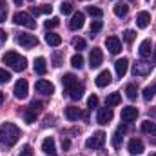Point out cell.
Segmentation results:
<instances>
[{
  "mask_svg": "<svg viewBox=\"0 0 156 156\" xmlns=\"http://www.w3.org/2000/svg\"><path fill=\"white\" fill-rule=\"evenodd\" d=\"M122 102V96H120V93H111L109 96H107V100H105V105L107 107H115Z\"/></svg>",
  "mask_w": 156,
  "mask_h": 156,
  "instance_id": "d4e9b609",
  "label": "cell"
},
{
  "mask_svg": "<svg viewBox=\"0 0 156 156\" xmlns=\"http://www.w3.org/2000/svg\"><path fill=\"white\" fill-rule=\"evenodd\" d=\"M129 2H136V0H129Z\"/></svg>",
  "mask_w": 156,
  "mask_h": 156,
  "instance_id": "f5cc1de1",
  "label": "cell"
},
{
  "mask_svg": "<svg viewBox=\"0 0 156 156\" xmlns=\"http://www.w3.org/2000/svg\"><path fill=\"white\" fill-rule=\"evenodd\" d=\"M105 47L109 49V53L118 55V53L122 51V42H120L118 37H107V38H105Z\"/></svg>",
  "mask_w": 156,
  "mask_h": 156,
  "instance_id": "30bf717a",
  "label": "cell"
},
{
  "mask_svg": "<svg viewBox=\"0 0 156 156\" xmlns=\"http://www.w3.org/2000/svg\"><path fill=\"white\" fill-rule=\"evenodd\" d=\"M2 62L4 64H7L11 69H15V71H24L26 67H27V60L24 58V56H20L18 53H15V51H9V53H5L4 56H2Z\"/></svg>",
  "mask_w": 156,
  "mask_h": 156,
  "instance_id": "7a4b0ae2",
  "label": "cell"
},
{
  "mask_svg": "<svg viewBox=\"0 0 156 156\" xmlns=\"http://www.w3.org/2000/svg\"><path fill=\"white\" fill-rule=\"evenodd\" d=\"M11 80V73L5 69H0V83H7Z\"/></svg>",
  "mask_w": 156,
  "mask_h": 156,
  "instance_id": "8d00e7d4",
  "label": "cell"
},
{
  "mask_svg": "<svg viewBox=\"0 0 156 156\" xmlns=\"http://www.w3.org/2000/svg\"><path fill=\"white\" fill-rule=\"evenodd\" d=\"M151 71H153V64L151 62H144V60L136 62L134 67H133V75L134 76H147Z\"/></svg>",
  "mask_w": 156,
  "mask_h": 156,
  "instance_id": "5b68a950",
  "label": "cell"
},
{
  "mask_svg": "<svg viewBox=\"0 0 156 156\" xmlns=\"http://www.w3.org/2000/svg\"><path fill=\"white\" fill-rule=\"evenodd\" d=\"M35 120H37V113H33V111L26 113V123H33Z\"/></svg>",
  "mask_w": 156,
  "mask_h": 156,
  "instance_id": "b9f144b4",
  "label": "cell"
},
{
  "mask_svg": "<svg viewBox=\"0 0 156 156\" xmlns=\"http://www.w3.org/2000/svg\"><path fill=\"white\" fill-rule=\"evenodd\" d=\"M31 13H33L35 16H38V15H42V7H35V5H33V7H31Z\"/></svg>",
  "mask_w": 156,
  "mask_h": 156,
  "instance_id": "7dc6e473",
  "label": "cell"
},
{
  "mask_svg": "<svg viewBox=\"0 0 156 156\" xmlns=\"http://www.w3.org/2000/svg\"><path fill=\"white\" fill-rule=\"evenodd\" d=\"M96 105H98V96H96V94H91V96L87 98V107H89V109H94Z\"/></svg>",
  "mask_w": 156,
  "mask_h": 156,
  "instance_id": "d590c367",
  "label": "cell"
},
{
  "mask_svg": "<svg viewBox=\"0 0 156 156\" xmlns=\"http://www.w3.org/2000/svg\"><path fill=\"white\" fill-rule=\"evenodd\" d=\"M40 109H42V102H31V105H29V111H33V113H38Z\"/></svg>",
  "mask_w": 156,
  "mask_h": 156,
  "instance_id": "7bdbcfd3",
  "label": "cell"
},
{
  "mask_svg": "<svg viewBox=\"0 0 156 156\" xmlns=\"http://www.w3.org/2000/svg\"><path fill=\"white\" fill-rule=\"evenodd\" d=\"M71 66H73L75 69H82V67H83V56H82V55H73Z\"/></svg>",
  "mask_w": 156,
  "mask_h": 156,
  "instance_id": "4dcf8cb0",
  "label": "cell"
},
{
  "mask_svg": "<svg viewBox=\"0 0 156 156\" xmlns=\"http://www.w3.org/2000/svg\"><path fill=\"white\" fill-rule=\"evenodd\" d=\"M20 138V129L15 123H2L0 125V145L2 147H13Z\"/></svg>",
  "mask_w": 156,
  "mask_h": 156,
  "instance_id": "6da1fadb",
  "label": "cell"
},
{
  "mask_svg": "<svg viewBox=\"0 0 156 156\" xmlns=\"http://www.w3.org/2000/svg\"><path fill=\"white\" fill-rule=\"evenodd\" d=\"M87 13H89L93 18H96V20H100L102 15H104V11H102L100 7H94V5H89V7H87Z\"/></svg>",
  "mask_w": 156,
  "mask_h": 156,
  "instance_id": "f546056e",
  "label": "cell"
},
{
  "mask_svg": "<svg viewBox=\"0 0 156 156\" xmlns=\"http://www.w3.org/2000/svg\"><path fill=\"white\" fill-rule=\"evenodd\" d=\"M120 116H122V122L129 123V122L136 120V116H138V109H136V107H133V105H129V107H123Z\"/></svg>",
  "mask_w": 156,
  "mask_h": 156,
  "instance_id": "8fae6325",
  "label": "cell"
},
{
  "mask_svg": "<svg viewBox=\"0 0 156 156\" xmlns=\"http://www.w3.org/2000/svg\"><path fill=\"white\" fill-rule=\"evenodd\" d=\"M134 38H136V33H134L133 29H125V31H123V40H125L127 44H133Z\"/></svg>",
  "mask_w": 156,
  "mask_h": 156,
  "instance_id": "d6a6232c",
  "label": "cell"
},
{
  "mask_svg": "<svg viewBox=\"0 0 156 156\" xmlns=\"http://www.w3.org/2000/svg\"><path fill=\"white\" fill-rule=\"evenodd\" d=\"M120 144H122V133H115V134H113V147H120Z\"/></svg>",
  "mask_w": 156,
  "mask_h": 156,
  "instance_id": "f35d334b",
  "label": "cell"
},
{
  "mask_svg": "<svg viewBox=\"0 0 156 156\" xmlns=\"http://www.w3.org/2000/svg\"><path fill=\"white\" fill-rule=\"evenodd\" d=\"M138 53H140V56L142 58H149L151 56V53H153V44H151V40H144L142 44H140V49H138Z\"/></svg>",
  "mask_w": 156,
  "mask_h": 156,
  "instance_id": "ac0fdd59",
  "label": "cell"
},
{
  "mask_svg": "<svg viewBox=\"0 0 156 156\" xmlns=\"http://www.w3.org/2000/svg\"><path fill=\"white\" fill-rule=\"evenodd\" d=\"M5 40H7V33H5L4 29H0V47L5 44Z\"/></svg>",
  "mask_w": 156,
  "mask_h": 156,
  "instance_id": "f6af8a7d",
  "label": "cell"
},
{
  "mask_svg": "<svg viewBox=\"0 0 156 156\" xmlns=\"http://www.w3.org/2000/svg\"><path fill=\"white\" fill-rule=\"evenodd\" d=\"M13 2H15V4H16V5H20V4H22V2H24V0H13Z\"/></svg>",
  "mask_w": 156,
  "mask_h": 156,
  "instance_id": "f907efd6",
  "label": "cell"
},
{
  "mask_svg": "<svg viewBox=\"0 0 156 156\" xmlns=\"http://www.w3.org/2000/svg\"><path fill=\"white\" fill-rule=\"evenodd\" d=\"M51 11H53L51 5H44V7H42V13H51Z\"/></svg>",
  "mask_w": 156,
  "mask_h": 156,
  "instance_id": "c3c4849f",
  "label": "cell"
},
{
  "mask_svg": "<svg viewBox=\"0 0 156 156\" xmlns=\"http://www.w3.org/2000/svg\"><path fill=\"white\" fill-rule=\"evenodd\" d=\"M115 69H116V75L120 78L125 76V73H127V69H129V60L127 58H120L115 62Z\"/></svg>",
  "mask_w": 156,
  "mask_h": 156,
  "instance_id": "e0dca14e",
  "label": "cell"
},
{
  "mask_svg": "<svg viewBox=\"0 0 156 156\" xmlns=\"http://www.w3.org/2000/svg\"><path fill=\"white\" fill-rule=\"evenodd\" d=\"M127 149H129V153H131V154H142L145 147H144V142H142V140H138V138H133V140L129 142Z\"/></svg>",
  "mask_w": 156,
  "mask_h": 156,
  "instance_id": "5bb4252c",
  "label": "cell"
},
{
  "mask_svg": "<svg viewBox=\"0 0 156 156\" xmlns=\"http://www.w3.org/2000/svg\"><path fill=\"white\" fill-rule=\"evenodd\" d=\"M100 29H102V20H94L91 24V33H98Z\"/></svg>",
  "mask_w": 156,
  "mask_h": 156,
  "instance_id": "ab89813d",
  "label": "cell"
},
{
  "mask_svg": "<svg viewBox=\"0 0 156 156\" xmlns=\"http://www.w3.org/2000/svg\"><path fill=\"white\" fill-rule=\"evenodd\" d=\"M96 120H98V123L107 125V123L113 120V109H111V107H102V109L98 111V116H96Z\"/></svg>",
  "mask_w": 156,
  "mask_h": 156,
  "instance_id": "7c38bea8",
  "label": "cell"
},
{
  "mask_svg": "<svg viewBox=\"0 0 156 156\" xmlns=\"http://www.w3.org/2000/svg\"><path fill=\"white\" fill-rule=\"evenodd\" d=\"M154 60H156V49H154Z\"/></svg>",
  "mask_w": 156,
  "mask_h": 156,
  "instance_id": "816d5d0a",
  "label": "cell"
},
{
  "mask_svg": "<svg viewBox=\"0 0 156 156\" xmlns=\"http://www.w3.org/2000/svg\"><path fill=\"white\" fill-rule=\"evenodd\" d=\"M127 13H129V5H127L125 2H120V4L115 5V15H116V16H125Z\"/></svg>",
  "mask_w": 156,
  "mask_h": 156,
  "instance_id": "83f0119b",
  "label": "cell"
},
{
  "mask_svg": "<svg viewBox=\"0 0 156 156\" xmlns=\"http://www.w3.org/2000/svg\"><path fill=\"white\" fill-rule=\"evenodd\" d=\"M45 42H47L49 45H53V47H58V45L62 44V37L56 35V33H47V35H45Z\"/></svg>",
  "mask_w": 156,
  "mask_h": 156,
  "instance_id": "7402d4cb",
  "label": "cell"
},
{
  "mask_svg": "<svg viewBox=\"0 0 156 156\" xmlns=\"http://www.w3.org/2000/svg\"><path fill=\"white\" fill-rule=\"evenodd\" d=\"M42 151L47 156H56V147H55V138L53 136H47L42 142Z\"/></svg>",
  "mask_w": 156,
  "mask_h": 156,
  "instance_id": "4fadbf2b",
  "label": "cell"
},
{
  "mask_svg": "<svg viewBox=\"0 0 156 156\" xmlns=\"http://www.w3.org/2000/svg\"><path fill=\"white\" fill-rule=\"evenodd\" d=\"M16 42H18L22 47L31 49V47H35V45L38 44V38H37L35 35H29V33H20V35H18V38H16Z\"/></svg>",
  "mask_w": 156,
  "mask_h": 156,
  "instance_id": "8992f818",
  "label": "cell"
},
{
  "mask_svg": "<svg viewBox=\"0 0 156 156\" xmlns=\"http://www.w3.org/2000/svg\"><path fill=\"white\" fill-rule=\"evenodd\" d=\"M104 144H105V133L104 131H98V133H94L93 136H89L85 140V147L87 149H93V151L104 147Z\"/></svg>",
  "mask_w": 156,
  "mask_h": 156,
  "instance_id": "277c9868",
  "label": "cell"
},
{
  "mask_svg": "<svg viewBox=\"0 0 156 156\" xmlns=\"http://www.w3.org/2000/svg\"><path fill=\"white\" fill-rule=\"evenodd\" d=\"M73 47H75L76 51L85 49V40H83V38H75V40H73Z\"/></svg>",
  "mask_w": 156,
  "mask_h": 156,
  "instance_id": "e575fe53",
  "label": "cell"
},
{
  "mask_svg": "<svg viewBox=\"0 0 156 156\" xmlns=\"http://www.w3.org/2000/svg\"><path fill=\"white\" fill-rule=\"evenodd\" d=\"M151 156H156V153H154V154H151Z\"/></svg>",
  "mask_w": 156,
  "mask_h": 156,
  "instance_id": "db71d44e",
  "label": "cell"
},
{
  "mask_svg": "<svg viewBox=\"0 0 156 156\" xmlns=\"http://www.w3.org/2000/svg\"><path fill=\"white\" fill-rule=\"evenodd\" d=\"M142 131L147 133V134H156V123L154 122H151V120L142 122Z\"/></svg>",
  "mask_w": 156,
  "mask_h": 156,
  "instance_id": "4316f807",
  "label": "cell"
},
{
  "mask_svg": "<svg viewBox=\"0 0 156 156\" xmlns=\"http://www.w3.org/2000/svg\"><path fill=\"white\" fill-rule=\"evenodd\" d=\"M67 93H69V98H71V100H80V98L83 96V85L76 83L75 87L67 89Z\"/></svg>",
  "mask_w": 156,
  "mask_h": 156,
  "instance_id": "ffe728a7",
  "label": "cell"
},
{
  "mask_svg": "<svg viewBox=\"0 0 156 156\" xmlns=\"http://www.w3.org/2000/svg\"><path fill=\"white\" fill-rule=\"evenodd\" d=\"M69 147H71V142H69L67 138L62 140V149H64V151H69Z\"/></svg>",
  "mask_w": 156,
  "mask_h": 156,
  "instance_id": "bcb514c9",
  "label": "cell"
},
{
  "mask_svg": "<svg viewBox=\"0 0 156 156\" xmlns=\"http://www.w3.org/2000/svg\"><path fill=\"white\" fill-rule=\"evenodd\" d=\"M18 156H33V147L31 145H24L22 151L18 153Z\"/></svg>",
  "mask_w": 156,
  "mask_h": 156,
  "instance_id": "74e56055",
  "label": "cell"
},
{
  "mask_svg": "<svg viewBox=\"0 0 156 156\" xmlns=\"http://www.w3.org/2000/svg\"><path fill=\"white\" fill-rule=\"evenodd\" d=\"M60 11H62L64 15H71V13H73V4H71V2H64V4L60 5Z\"/></svg>",
  "mask_w": 156,
  "mask_h": 156,
  "instance_id": "836d02e7",
  "label": "cell"
},
{
  "mask_svg": "<svg viewBox=\"0 0 156 156\" xmlns=\"http://www.w3.org/2000/svg\"><path fill=\"white\" fill-rule=\"evenodd\" d=\"M5 18H7V2L0 0V24L5 22Z\"/></svg>",
  "mask_w": 156,
  "mask_h": 156,
  "instance_id": "1f68e13d",
  "label": "cell"
},
{
  "mask_svg": "<svg viewBox=\"0 0 156 156\" xmlns=\"http://www.w3.org/2000/svg\"><path fill=\"white\" fill-rule=\"evenodd\" d=\"M94 83H96L98 87H105V85H109V83H111V73H109L107 69H105V71H102V73L96 76Z\"/></svg>",
  "mask_w": 156,
  "mask_h": 156,
  "instance_id": "d6986e66",
  "label": "cell"
},
{
  "mask_svg": "<svg viewBox=\"0 0 156 156\" xmlns=\"http://www.w3.org/2000/svg\"><path fill=\"white\" fill-rule=\"evenodd\" d=\"M13 93H15V96L18 98V100H24V98H27V82L22 78V80H18L16 83H15V89H13Z\"/></svg>",
  "mask_w": 156,
  "mask_h": 156,
  "instance_id": "9c48e42d",
  "label": "cell"
},
{
  "mask_svg": "<svg viewBox=\"0 0 156 156\" xmlns=\"http://www.w3.org/2000/svg\"><path fill=\"white\" fill-rule=\"evenodd\" d=\"M13 22H15L16 26H24V27H29V29H35V27H37V20H35L29 13H26V11L15 13V15H13Z\"/></svg>",
  "mask_w": 156,
  "mask_h": 156,
  "instance_id": "3957f363",
  "label": "cell"
},
{
  "mask_svg": "<svg viewBox=\"0 0 156 156\" xmlns=\"http://www.w3.org/2000/svg\"><path fill=\"white\" fill-rule=\"evenodd\" d=\"M78 116H80V109L78 107H75V105H69V107H66V118L67 120H78Z\"/></svg>",
  "mask_w": 156,
  "mask_h": 156,
  "instance_id": "484cf974",
  "label": "cell"
},
{
  "mask_svg": "<svg viewBox=\"0 0 156 156\" xmlns=\"http://www.w3.org/2000/svg\"><path fill=\"white\" fill-rule=\"evenodd\" d=\"M102 62H104V53H102L98 47H94V49L91 51V55H89V67H91V69H96V67L102 66Z\"/></svg>",
  "mask_w": 156,
  "mask_h": 156,
  "instance_id": "52a82bcc",
  "label": "cell"
},
{
  "mask_svg": "<svg viewBox=\"0 0 156 156\" xmlns=\"http://www.w3.org/2000/svg\"><path fill=\"white\" fill-rule=\"evenodd\" d=\"M154 96H156V82H153L151 85H147V87L144 89V100L149 102V100H153Z\"/></svg>",
  "mask_w": 156,
  "mask_h": 156,
  "instance_id": "603a6c76",
  "label": "cell"
},
{
  "mask_svg": "<svg viewBox=\"0 0 156 156\" xmlns=\"http://www.w3.org/2000/svg\"><path fill=\"white\" fill-rule=\"evenodd\" d=\"M35 89L38 91L40 94H45V96H51L55 93V85L49 82V80H38L35 83Z\"/></svg>",
  "mask_w": 156,
  "mask_h": 156,
  "instance_id": "ba28073f",
  "label": "cell"
},
{
  "mask_svg": "<svg viewBox=\"0 0 156 156\" xmlns=\"http://www.w3.org/2000/svg\"><path fill=\"white\" fill-rule=\"evenodd\" d=\"M45 71H47V66H45V58L38 56V58L35 60V73H38V75H45Z\"/></svg>",
  "mask_w": 156,
  "mask_h": 156,
  "instance_id": "cb8c5ba5",
  "label": "cell"
},
{
  "mask_svg": "<svg viewBox=\"0 0 156 156\" xmlns=\"http://www.w3.org/2000/svg\"><path fill=\"white\" fill-rule=\"evenodd\" d=\"M125 94H127L129 100H136V96H138V89H136V85H134V83H129V85L125 87Z\"/></svg>",
  "mask_w": 156,
  "mask_h": 156,
  "instance_id": "f1b7e54d",
  "label": "cell"
},
{
  "mask_svg": "<svg viewBox=\"0 0 156 156\" xmlns=\"http://www.w3.org/2000/svg\"><path fill=\"white\" fill-rule=\"evenodd\" d=\"M149 24H151V13H147V11L138 13V16H136V26H138L140 29H145Z\"/></svg>",
  "mask_w": 156,
  "mask_h": 156,
  "instance_id": "2e32d148",
  "label": "cell"
},
{
  "mask_svg": "<svg viewBox=\"0 0 156 156\" xmlns=\"http://www.w3.org/2000/svg\"><path fill=\"white\" fill-rule=\"evenodd\" d=\"M31 2H33V0H31Z\"/></svg>",
  "mask_w": 156,
  "mask_h": 156,
  "instance_id": "11a10c76",
  "label": "cell"
},
{
  "mask_svg": "<svg viewBox=\"0 0 156 156\" xmlns=\"http://www.w3.org/2000/svg\"><path fill=\"white\" fill-rule=\"evenodd\" d=\"M2 104H4V93L0 91V105H2Z\"/></svg>",
  "mask_w": 156,
  "mask_h": 156,
  "instance_id": "681fc988",
  "label": "cell"
},
{
  "mask_svg": "<svg viewBox=\"0 0 156 156\" xmlns=\"http://www.w3.org/2000/svg\"><path fill=\"white\" fill-rule=\"evenodd\" d=\"M60 22H58V18H49V20H45V27L47 29H51V27H56Z\"/></svg>",
  "mask_w": 156,
  "mask_h": 156,
  "instance_id": "60d3db41",
  "label": "cell"
},
{
  "mask_svg": "<svg viewBox=\"0 0 156 156\" xmlns=\"http://www.w3.org/2000/svg\"><path fill=\"white\" fill-rule=\"evenodd\" d=\"M62 83H64V87H66V89H71V87H75V85L78 83V80H76L75 75L67 73V75H64V76H62Z\"/></svg>",
  "mask_w": 156,
  "mask_h": 156,
  "instance_id": "44dd1931",
  "label": "cell"
},
{
  "mask_svg": "<svg viewBox=\"0 0 156 156\" xmlns=\"http://www.w3.org/2000/svg\"><path fill=\"white\" fill-rule=\"evenodd\" d=\"M83 20H85L83 13H75V15H73V18H71V22H69V27H71L73 31L82 29V27H83Z\"/></svg>",
  "mask_w": 156,
  "mask_h": 156,
  "instance_id": "9a60e30c",
  "label": "cell"
},
{
  "mask_svg": "<svg viewBox=\"0 0 156 156\" xmlns=\"http://www.w3.org/2000/svg\"><path fill=\"white\" fill-rule=\"evenodd\" d=\"M53 60H55V67H60V66H62V56H60V53H55Z\"/></svg>",
  "mask_w": 156,
  "mask_h": 156,
  "instance_id": "ee69618b",
  "label": "cell"
}]
</instances>
